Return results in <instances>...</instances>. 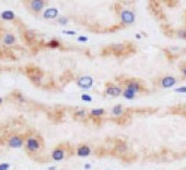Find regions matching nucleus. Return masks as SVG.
I'll list each match as a JSON object with an SVG mask.
<instances>
[{
	"instance_id": "1a4fd4ad",
	"label": "nucleus",
	"mask_w": 186,
	"mask_h": 170,
	"mask_svg": "<svg viewBox=\"0 0 186 170\" xmlns=\"http://www.w3.org/2000/svg\"><path fill=\"white\" fill-rule=\"evenodd\" d=\"M91 152H92L91 148H90L89 145H87V144L79 145L76 150V154H77V156H79V157H88V156H90Z\"/></svg>"
},
{
	"instance_id": "cd10ccee",
	"label": "nucleus",
	"mask_w": 186,
	"mask_h": 170,
	"mask_svg": "<svg viewBox=\"0 0 186 170\" xmlns=\"http://www.w3.org/2000/svg\"><path fill=\"white\" fill-rule=\"evenodd\" d=\"M77 41H78L79 43H87V41H88V37H87V36H78Z\"/></svg>"
},
{
	"instance_id": "a878e982",
	"label": "nucleus",
	"mask_w": 186,
	"mask_h": 170,
	"mask_svg": "<svg viewBox=\"0 0 186 170\" xmlns=\"http://www.w3.org/2000/svg\"><path fill=\"white\" fill-rule=\"evenodd\" d=\"M62 33H64V34H66V35H76V31H72V30H63L62 31Z\"/></svg>"
},
{
	"instance_id": "2eb2a0df",
	"label": "nucleus",
	"mask_w": 186,
	"mask_h": 170,
	"mask_svg": "<svg viewBox=\"0 0 186 170\" xmlns=\"http://www.w3.org/2000/svg\"><path fill=\"white\" fill-rule=\"evenodd\" d=\"M122 97L127 99V100H133L136 97V93H134L133 90H129L127 88H124L123 92H122Z\"/></svg>"
},
{
	"instance_id": "0eeeda50",
	"label": "nucleus",
	"mask_w": 186,
	"mask_h": 170,
	"mask_svg": "<svg viewBox=\"0 0 186 170\" xmlns=\"http://www.w3.org/2000/svg\"><path fill=\"white\" fill-rule=\"evenodd\" d=\"M27 75H28L29 79L34 83V84H39L42 80V72L39 68L33 67L32 69L27 70Z\"/></svg>"
},
{
	"instance_id": "7ed1b4c3",
	"label": "nucleus",
	"mask_w": 186,
	"mask_h": 170,
	"mask_svg": "<svg viewBox=\"0 0 186 170\" xmlns=\"http://www.w3.org/2000/svg\"><path fill=\"white\" fill-rule=\"evenodd\" d=\"M93 83L94 80L93 78L90 77V76H82V77H79L76 81V84L78 87L82 88V89H89L93 86Z\"/></svg>"
},
{
	"instance_id": "f8f14e48",
	"label": "nucleus",
	"mask_w": 186,
	"mask_h": 170,
	"mask_svg": "<svg viewBox=\"0 0 186 170\" xmlns=\"http://www.w3.org/2000/svg\"><path fill=\"white\" fill-rule=\"evenodd\" d=\"M59 15V10L57 8H48L43 12V18L45 19H55Z\"/></svg>"
},
{
	"instance_id": "dca6fc26",
	"label": "nucleus",
	"mask_w": 186,
	"mask_h": 170,
	"mask_svg": "<svg viewBox=\"0 0 186 170\" xmlns=\"http://www.w3.org/2000/svg\"><path fill=\"white\" fill-rule=\"evenodd\" d=\"M106 111L104 108H93L90 111V116L91 117H101L103 115H105Z\"/></svg>"
},
{
	"instance_id": "ddd939ff",
	"label": "nucleus",
	"mask_w": 186,
	"mask_h": 170,
	"mask_svg": "<svg viewBox=\"0 0 186 170\" xmlns=\"http://www.w3.org/2000/svg\"><path fill=\"white\" fill-rule=\"evenodd\" d=\"M0 17H1V19H3V20L11 21V20H14L16 16H15V13H14L13 11L7 10V11H3V12H1V14H0Z\"/></svg>"
},
{
	"instance_id": "9d476101",
	"label": "nucleus",
	"mask_w": 186,
	"mask_h": 170,
	"mask_svg": "<svg viewBox=\"0 0 186 170\" xmlns=\"http://www.w3.org/2000/svg\"><path fill=\"white\" fill-rule=\"evenodd\" d=\"M176 84V79L172 76H165L160 80V86L162 88H171Z\"/></svg>"
},
{
	"instance_id": "72a5a7b5",
	"label": "nucleus",
	"mask_w": 186,
	"mask_h": 170,
	"mask_svg": "<svg viewBox=\"0 0 186 170\" xmlns=\"http://www.w3.org/2000/svg\"><path fill=\"white\" fill-rule=\"evenodd\" d=\"M105 170H112V169H105Z\"/></svg>"
},
{
	"instance_id": "c756f323",
	"label": "nucleus",
	"mask_w": 186,
	"mask_h": 170,
	"mask_svg": "<svg viewBox=\"0 0 186 170\" xmlns=\"http://www.w3.org/2000/svg\"><path fill=\"white\" fill-rule=\"evenodd\" d=\"M84 168L86 170H90L92 168V166H91V164H85V166H84Z\"/></svg>"
},
{
	"instance_id": "393cba45",
	"label": "nucleus",
	"mask_w": 186,
	"mask_h": 170,
	"mask_svg": "<svg viewBox=\"0 0 186 170\" xmlns=\"http://www.w3.org/2000/svg\"><path fill=\"white\" fill-rule=\"evenodd\" d=\"M15 98L17 99V100H18L19 102H24V101H25V98H24V97H23V95H21V93H17V92H16Z\"/></svg>"
},
{
	"instance_id": "a211bd4d",
	"label": "nucleus",
	"mask_w": 186,
	"mask_h": 170,
	"mask_svg": "<svg viewBox=\"0 0 186 170\" xmlns=\"http://www.w3.org/2000/svg\"><path fill=\"white\" fill-rule=\"evenodd\" d=\"M60 41H58V39H50L48 43H46L45 46L48 47V48H51V49H56V48H59L60 47Z\"/></svg>"
},
{
	"instance_id": "20e7f679",
	"label": "nucleus",
	"mask_w": 186,
	"mask_h": 170,
	"mask_svg": "<svg viewBox=\"0 0 186 170\" xmlns=\"http://www.w3.org/2000/svg\"><path fill=\"white\" fill-rule=\"evenodd\" d=\"M65 155H66V152H65L64 147H63L62 145H59V146L54 148L50 156H51V160L55 161V162H60V161L64 160Z\"/></svg>"
},
{
	"instance_id": "412c9836",
	"label": "nucleus",
	"mask_w": 186,
	"mask_h": 170,
	"mask_svg": "<svg viewBox=\"0 0 186 170\" xmlns=\"http://www.w3.org/2000/svg\"><path fill=\"white\" fill-rule=\"evenodd\" d=\"M58 23H60L61 26H66L68 23V18L65 16H60V17H58Z\"/></svg>"
},
{
	"instance_id": "6ab92c4d",
	"label": "nucleus",
	"mask_w": 186,
	"mask_h": 170,
	"mask_svg": "<svg viewBox=\"0 0 186 170\" xmlns=\"http://www.w3.org/2000/svg\"><path fill=\"white\" fill-rule=\"evenodd\" d=\"M86 115H87V112L85 111V110H79V111H76L74 113V118L81 119V118H84V117H86Z\"/></svg>"
},
{
	"instance_id": "b1692460",
	"label": "nucleus",
	"mask_w": 186,
	"mask_h": 170,
	"mask_svg": "<svg viewBox=\"0 0 186 170\" xmlns=\"http://www.w3.org/2000/svg\"><path fill=\"white\" fill-rule=\"evenodd\" d=\"M11 167V165L9 163H1L0 164V170H9Z\"/></svg>"
},
{
	"instance_id": "c85d7f7f",
	"label": "nucleus",
	"mask_w": 186,
	"mask_h": 170,
	"mask_svg": "<svg viewBox=\"0 0 186 170\" xmlns=\"http://www.w3.org/2000/svg\"><path fill=\"white\" fill-rule=\"evenodd\" d=\"M180 70H181L182 75H183L184 78H186V67H181L180 68Z\"/></svg>"
},
{
	"instance_id": "4468645a",
	"label": "nucleus",
	"mask_w": 186,
	"mask_h": 170,
	"mask_svg": "<svg viewBox=\"0 0 186 170\" xmlns=\"http://www.w3.org/2000/svg\"><path fill=\"white\" fill-rule=\"evenodd\" d=\"M3 44L7 45V46H12L16 43V37L13 35L12 33H7L4 36H3Z\"/></svg>"
},
{
	"instance_id": "aec40b11",
	"label": "nucleus",
	"mask_w": 186,
	"mask_h": 170,
	"mask_svg": "<svg viewBox=\"0 0 186 170\" xmlns=\"http://www.w3.org/2000/svg\"><path fill=\"white\" fill-rule=\"evenodd\" d=\"M176 36L181 39H186V29H180L176 31Z\"/></svg>"
},
{
	"instance_id": "bb28decb",
	"label": "nucleus",
	"mask_w": 186,
	"mask_h": 170,
	"mask_svg": "<svg viewBox=\"0 0 186 170\" xmlns=\"http://www.w3.org/2000/svg\"><path fill=\"white\" fill-rule=\"evenodd\" d=\"M117 149L120 151V152H122L123 150L122 149H124V150H126L127 149V147H126V145L125 144H123V142H121V145H119V146H117Z\"/></svg>"
},
{
	"instance_id": "39448f33",
	"label": "nucleus",
	"mask_w": 186,
	"mask_h": 170,
	"mask_svg": "<svg viewBox=\"0 0 186 170\" xmlns=\"http://www.w3.org/2000/svg\"><path fill=\"white\" fill-rule=\"evenodd\" d=\"M120 18H121V23H123V25H132V23H135L136 16H135L133 11L123 10L120 14Z\"/></svg>"
},
{
	"instance_id": "423d86ee",
	"label": "nucleus",
	"mask_w": 186,
	"mask_h": 170,
	"mask_svg": "<svg viewBox=\"0 0 186 170\" xmlns=\"http://www.w3.org/2000/svg\"><path fill=\"white\" fill-rule=\"evenodd\" d=\"M122 92H123V88L121 87V86L110 84V83H108L106 85L105 94L107 96H110V97H119V96L122 95Z\"/></svg>"
},
{
	"instance_id": "f3484780",
	"label": "nucleus",
	"mask_w": 186,
	"mask_h": 170,
	"mask_svg": "<svg viewBox=\"0 0 186 170\" xmlns=\"http://www.w3.org/2000/svg\"><path fill=\"white\" fill-rule=\"evenodd\" d=\"M111 113H112V115H115V116H121V115L123 114V106L121 105V104H117V105H115L112 108Z\"/></svg>"
},
{
	"instance_id": "4be33fe9",
	"label": "nucleus",
	"mask_w": 186,
	"mask_h": 170,
	"mask_svg": "<svg viewBox=\"0 0 186 170\" xmlns=\"http://www.w3.org/2000/svg\"><path fill=\"white\" fill-rule=\"evenodd\" d=\"M80 99L85 102H92V97L89 95V94H82L80 96Z\"/></svg>"
},
{
	"instance_id": "9b49d317",
	"label": "nucleus",
	"mask_w": 186,
	"mask_h": 170,
	"mask_svg": "<svg viewBox=\"0 0 186 170\" xmlns=\"http://www.w3.org/2000/svg\"><path fill=\"white\" fill-rule=\"evenodd\" d=\"M45 1L44 0H31L30 1V9L34 13H40L44 9Z\"/></svg>"
},
{
	"instance_id": "f257e3e1",
	"label": "nucleus",
	"mask_w": 186,
	"mask_h": 170,
	"mask_svg": "<svg viewBox=\"0 0 186 170\" xmlns=\"http://www.w3.org/2000/svg\"><path fill=\"white\" fill-rule=\"evenodd\" d=\"M43 147V142L42 139L40 136L37 135H30L26 138V142H25V149H26V152L29 154H35L42 149Z\"/></svg>"
},
{
	"instance_id": "7c9ffc66",
	"label": "nucleus",
	"mask_w": 186,
	"mask_h": 170,
	"mask_svg": "<svg viewBox=\"0 0 186 170\" xmlns=\"http://www.w3.org/2000/svg\"><path fill=\"white\" fill-rule=\"evenodd\" d=\"M135 37H136V39H141V35H140V34H138V33H137L136 35H135Z\"/></svg>"
},
{
	"instance_id": "5701e85b",
	"label": "nucleus",
	"mask_w": 186,
	"mask_h": 170,
	"mask_svg": "<svg viewBox=\"0 0 186 170\" xmlns=\"http://www.w3.org/2000/svg\"><path fill=\"white\" fill-rule=\"evenodd\" d=\"M174 93L178 94H186V86H181V87H178L174 89Z\"/></svg>"
},
{
	"instance_id": "6e6552de",
	"label": "nucleus",
	"mask_w": 186,
	"mask_h": 170,
	"mask_svg": "<svg viewBox=\"0 0 186 170\" xmlns=\"http://www.w3.org/2000/svg\"><path fill=\"white\" fill-rule=\"evenodd\" d=\"M125 88H127V89L129 90H133L134 93H141L142 90L144 89L143 86H142L141 84H140V82L137 80H133V79H131V80H127L125 82Z\"/></svg>"
},
{
	"instance_id": "473e14b6",
	"label": "nucleus",
	"mask_w": 186,
	"mask_h": 170,
	"mask_svg": "<svg viewBox=\"0 0 186 170\" xmlns=\"http://www.w3.org/2000/svg\"><path fill=\"white\" fill-rule=\"evenodd\" d=\"M2 103H3V98H1V97H0V105H1Z\"/></svg>"
},
{
	"instance_id": "f03ea898",
	"label": "nucleus",
	"mask_w": 186,
	"mask_h": 170,
	"mask_svg": "<svg viewBox=\"0 0 186 170\" xmlns=\"http://www.w3.org/2000/svg\"><path fill=\"white\" fill-rule=\"evenodd\" d=\"M25 142H26V138L24 135H13L8 139L7 145L10 148L17 149V148H21L23 146H25Z\"/></svg>"
},
{
	"instance_id": "f704fd0d",
	"label": "nucleus",
	"mask_w": 186,
	"mask_h": 170,
	"mask_svg": "<svg viewBox=\"0 0 186 170\" xmlns=\"http://www.w3.org/2000/svg\"><path fill=\"white\" fill-rule=\"evenodd\" d=\"M157 170H160V169H157Z\"/></svg>"
},
{
	"instance_id": "2f4dec72",
	"label": "nucleus",
	"mask_w": 186,
	"mask_h": 170,
	"mask_svg": "<svg viewBox=\"0 0 186 170\" xmlns=\"http://www.w3.org/2000/svg\"><path fill=\"white\" fill-rule=\"evenodd\" d=\"M56 169V166H50V167H48V170H55Z\"/></svg>"
}]
</instances>
